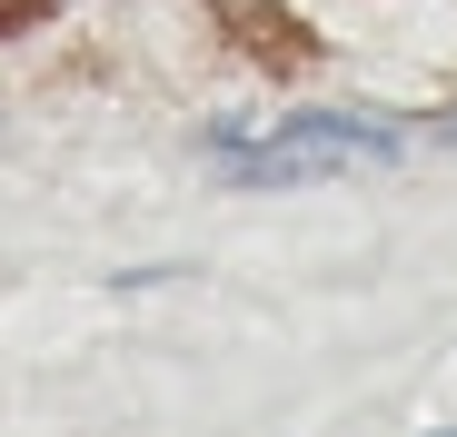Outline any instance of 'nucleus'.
<instances>
[{"label":"nucleus","mask_w":457,"mask_h":437,"mask_svg":"<svg viewBox=\"0 0 457 437\" xmlns=\"http://www.w3.org/2000/svg\"><path fill=\"white\" fill-rule=\"evenodd\" d=\"M398 160V139L378 120H348V110H309V120H278L269 139H219L209 169L228 189H309V179H338V169H378Z\"/></svg>","instance_id":"obj_1"},{"label":"nucleus","mask_w":457,"mask_h":437,"mask_svg":"<svg viewBox=\"0 0 457 437\" xmlns=\"http://www.w3.org/2000/svg\"><path fill=\"white\" fill-rule=\"evenodd\" d=\"M50 11H60V0H0V40H21V30L50 21Z\"/></svg>","instance_id":"obj_3"},{"label":"nucleus","mask_w":457,"mask_h":437,"mask_svg":"<svg viewBox=\"0 0 457 437\" xmlns=\"http://www.w3.org/2000/svg\"><path fill=\"white\" fill-rule=\"evenodd\" d=\"M437 437H457V427H437Z\"/></svg>","instance_id":"obj_4"},{"label":"nucleus","mask_w":457,"mask_h":437,"mask_svg":"<svg viewBox=\"0 0 457 437\" xmlns=\"http://www.w3.org/2000/svg\"><path fill=\"white\" fill-rule=\"evenodd\" d=\"M219 30L239 40V50H249L259 70H278V80H288V70H309V60H319V30L298 21L288 0H219Z\"/></svg>","instance_id":"obj_2"}]
</instances>
